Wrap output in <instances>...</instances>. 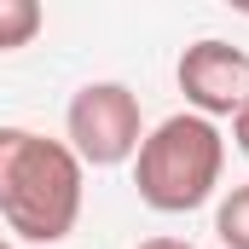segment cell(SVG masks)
<instances>
[{"instance_id":"1","label":"cell","mask_w":249,"mask_h":249,"mask_svg":"<svg viewBox=\"0 0 249 249\" xmlns=\"http://www.w3.org/2000/svg\"><path fill=\"white\" fill-rule=\"evenodd\" d=\"M81 162L64 139L0 127V220L23 244H64L81 220Z\"/></svg>"},{"instance_id":"4","label":"cell","mask_w":249,"mask_h":249,"mask_svg":"<svg viewBox=\"0 0 249 249\" xmlns=\"http://www.w3.org/2000/svg\"><path fill=\"white\" fill-rule=\"evenodd\" d=\"M174 81H180V93H186L191 116H203V122L238 116V110L249 105V53L232 47V41L203 35V41H191L186 53H180Z\"/></svg>"},{"instance_id":"5","label":"cell","mask_w":249,"mask_h":249,"mask_svg":"<svg viewBox=\"0 0 249 249\" xmlns=\"http://www.w3.org/2000/svg\"><path fill=\"white\" fill-rule=\"evenodd\" d=\"M41 23H47V12H41L35 0H0V53L29 47V41L41 35Z\"/></svg>"},{"instance_id":"7","label":"cell","mask_w":249,"mask_h":249,"mask_svg":"<svg viewBox=\"0 0 249 249\" xmlns=\"http://www.w3.org/2000/svg\"><path fill=\"white\" fill-rule=\"evenodd\" d=\"M232 139H238V151H244V162H249V105L232 116Z\"/></svg>"},{"instance_id":"6","label":"cell","mask_w":249,"mask_h":249,"mask_svg":"<svg viewBox=\"0 0 249 249\" xmlns=\"http://www.w3.org/2000/svg\"><path fill=\"white\" fill-rule=\"evenodd\" d=\"M214 238L226 249H249V186H232L214 209Z\"/></svg>"},{"instance_id":"3","label":"cell","mask_w":249,"mask_h":249,"mask_svg":"<svg viewBox=\"0 0 249 249\" xmlns=\"http://www.w3.org/2000/svg\"><path fill=\"white\" fill-rule=\"evenodd\" d=\"M64 145L75 151L81 168H116L133 162L139 139H145V116H139V99L122 81H87L75 87L70 110H64Z\"/></svg>"},{"instance_id":"8","label":"cell","mask_w":249,"mask_h":249,"mask_svg":"<svg viewBox=\"0 0 249 249\" xmlns=\"http://www.w3.org/2000/svg\"><path fill=\"white\" fill-rule=\"evenodd\" d=\"M139 249H197V244H186V238H145Z\"/></svg>"},{"instance_id":"9","label":"cell","mask_w":249,"mask_h":249,"mask_svg":"<svg viewBox=\"0 0 249 249\" xmlns=\"http://www.w3.org/2000/svg\"><path fill=\"white\" fill-rule=\"evenodd\" d=\"M0 249H18V244H12V238H0Z\"/></svg>"},{"instance_id":"2","label":"cell","mask_w":249,"mask_h":249,"mask_svg":"<svg viewBox=\"0 0 249 249\" xmlns=\"http://www.w3.org/2000/svg\"><path fill=\"white\" fill-rule=\"evenodd\" d=\"M220 168H226L220 127L203 122V116H191V110L157 122L139 139V151H133L139 203L157 209V214H191V209H203L220 191Z\"/></svg>"}]
</instances>
